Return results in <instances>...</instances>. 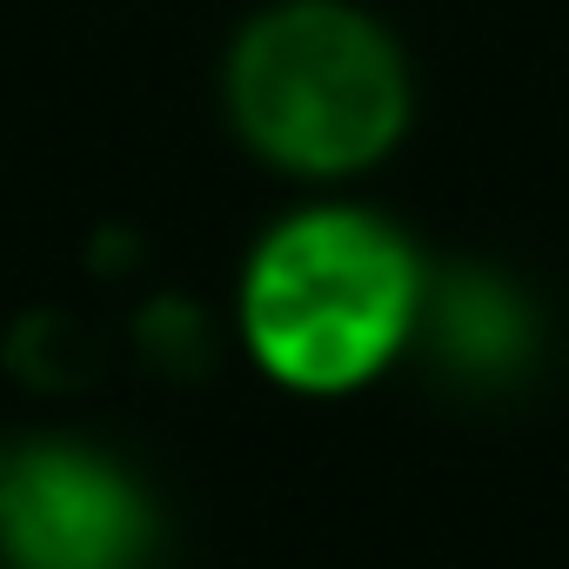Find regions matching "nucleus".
<instances>
[{"instance_id":"obj_1","label":"nucleus","mask_w":569,"mask_h":569,"mask_svg":"<svg viewBox=\"0 0 569 569\" xmlns=\"http://www.w3.org/2000/svg\"><path fill=\"white\" fill-rule=\"evenodd\" d=\"M429 302L416 241L362 201L289 208L241 261L234 329L289 396H356L396 369Z\"/></svg>"},{"instance_id":"obj_2","label":"nucleus","mask_w":569,"mask_h":569,"mask_svg":"<svg viewBox=\"0 0 569 569\" xmlns=\"http://www.w3.org/2000/svg\"><path fill=\"white\" fill-rule=\"evenodd\" d=\"M228 121L281 174L349 181L409 128L396 34L356 0H274L228 48Z\"/></svg>"},{"instance_id":"obj_3","label":"nucleus","mask_w":569,"mask_h":569,"mask_svg":"<svg viewBox=\"0 0 569 569\" xmlns=\"http://www.w3.org/2000/svg\"><path fill=\"white\" fill-rule=\"evenodd\" d=\"M154 516L134 476L94 449L41 442L0 469V556L8 569H134Z\"/></svg>"},{"instance_id":"obj_4","label":"nucleus","mask_w":569,"mask_h":569,"mask_svg":"<svg viewBox=\"0 0 569 569\" xmlns=\"http://www.w3.org/2000/svg\"><path fill=\"white\" fill-rule=\"evenodd\" d=\"M0 469H8V456H0Z\"/></svg>"}]
</instances>
